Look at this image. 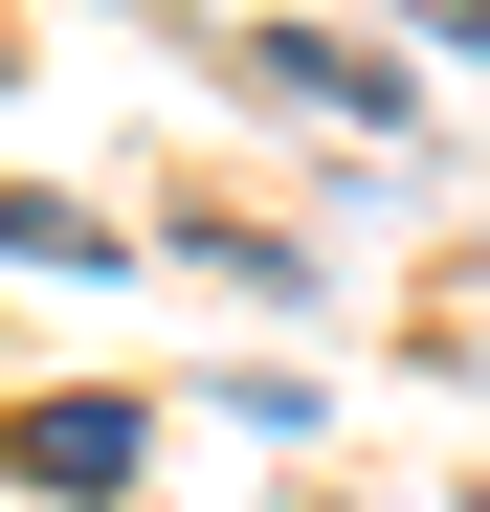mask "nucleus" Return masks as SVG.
I'll return each instance as SVG.
<instances>
[{
    "mask_svg": "<svg viewBox=\"0 0 490 512\" xmlns=\"http://www.w3.org/2000/svg\"><path fill=\"white\" fill-rule=\"evenodd\" d=\"M23 490H134V401H23Z\"/></svg>",
    "mask_w": 490,
    "mask_h": 512,
    "instance_id": "obj_1",
    "label": "nucleus"
},
{
    "mask_svg": "<svg viewBox=\"0 0 490 512\" xmlns=\"http://www.w3.org/2000/svg\"><path fill=\"white\" fill-rule=\"evenodd\" d=\"M0 268H134V245H112L90 201H23V179H0Z\"/></svg>",
    "mask_w": 490,
    "mask_h": 512,
    "instance_id": "obj_2",
    "label": "nucleus"
}]
</instances>
